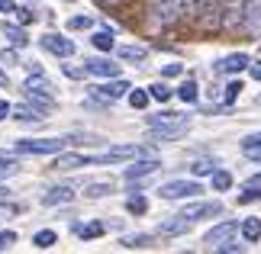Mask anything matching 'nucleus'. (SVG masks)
<instances>
[{"instance_id": "nucleus-1", "label": "nucleus", "mask_w": 261, "mask_h": 254, "mask_svg": "<svg viewBox=\"0 0 261 254\" xmlns=\"http://www.w3.org/2000/svg\"><path fill=\"white\" fill-rule=\"evenodd\" d=\"M180 19V7L177 0H152L148 4V23L152 29H168Z\"/></svg>"}, {"instance_id": "nucleus-2", "label": "nucleus", "mask_w": 261, "mask_h": 254, "mask_svg": "<svg viewBox=\"0 0 261 254\" xmlns=\"http://www.w3.org/2000/svg\"><path fill=\"white\" fill-rule=\"evenodd\" d=\"M65 148V138H23L16 142L19 155H58Z\"/></svg>"}, {"instance_id": "nucleus-3", "label": "nucleus", "mask_w": 261, "mask_h": 254, "mask_svg": "<svg viewBox=\"0 0 261 254\" xmlns=\"http://www.w3.org/2000/svg\"><path fill=\"white\" fill-rule=\"evenodd\" d=\"M158 193H162L165 200H187V196H200L203 187H200L197 180H168V184L158 187Z\"/></svg>"}, {"instance_id": "nucleus-4", "label": "nucleus", "mask_w": 261, "mask_h": 254, "mask_svg": "<svg viewBox=\"0 0 261 254\" xmlns=\"http://www.w3.org/2000/svg\"><path fill=\"white\" fill-rule=\"evenodd\" d=\"M242 4L245 0H219V29L239 33V23H242Z\"/></svg>"}, {"instance_id": "nucleus-5", "label": "nucleus", "mask_w": 261, "mask_h": 254, "mask_svg": "<svg viewBox=\"0 0 261 254\" xmlns=\"http://www.w3.org/2000/svg\"><path fill=\"white\" fill-rule=\"evenodd\" d=\"M239 33L245 36H261V0H245L242 4V23H239Z\"/></svg>"}, {"instance_id": "nucleus-6", "label": "nucleus", "mask_w": 261, "mask_h": 254, "mask_svg": "<svg viewBox=\"0 0 261 254\" xmlns=\"http://www.w3.org/2000/svg\"><path fill=\"white\" fill-rule=\"evenodd\" d=\"M223 212V203L219 200H200V203H190V206H184L177 212V216H184L187 222H197V219H213Z\"/></svg>"}, {"instance_id": "nucleus-7", "label": "nucleus", "mask_w": 261, "mask_h": 254, "mask_svg": "<svg viewBox=\"0 0 261 254\" xmlns=\"http://www.w3.org/2000/svg\"><path fill=\"white\" fill-rule=\"evenodd\" d=\"M197 23L206 33H216L219 29V0H197Z\"/></svg>"}, {"instance_id": "nucleus-8", "label": "nucleus", "mask_w": 261, "mask_h": 254, "mask_svg": "<svg viewBox=\"0 0 261 254\" xmlns=\"http://www.w3.org/2000/svg\"><path fill=\"white\" fill-rule=\"evenodd\" d=\"M142 148L139 145H116L103 151V155H90V164H116V161H129V158H139Z\"/></svg>"}, {"instance_id": "nucleus-9", "label": "nucleus", "mask_w": 261, "mask_h": 254, "mask_svg": "<svg viewBox=\"0 0 261 254\" xmlns=\"http://www.w3.org/2000/svg\"><path fill=\"white\" fill-rule=\"evenodd\" d=\"M23 90H26V97H45V100H55V94H52V90H55V87H52V80H48L39 68L23 80Z\"/></svg>"}, {"instance_id": "nucleus-10", "label": "nucleus", "mask_w": 261, "mask_h": 254, "mask_svg": "<svg viewBox=\"0 0 261 254\" xmlns=\"http://www.w3.org/2000/svg\"><path fill=\"white\" fill-rule=\"evenodd\" d=\"M39 45H42L45 52L58 55V58H71L74 55V42H71V39H65V36H58V33H45L42 39H39Z\"/></svg>"}, {"instance_id": "nucleus-11", "label": "nucleus", "mask_w": 261, "mask_h": 254, "mask_svg": "<svg viewBox=\"0 0 261 254\" xmlns=\"http://www.w3.org/2000/svg\"><path fill=\"white\" fill-rule=\"evenodd\" d=\"M236 232H239V222H236V219H223L219 225H213V229L206 232L203 241H206L210 248H216V245H223V241H232Z\"/></svg>"}, {"instance_id": "nucleus-12", "label": "nucleus", "mask_w": 261, "mask_h": 254, "mask_svg": "<svg viewBox=\"0 0 261 254\" xmlns=\"http://www.w3.org/2000/svg\"><path fill=\"white\" fill-rule=\"evenodd\" d=\"M129 80H119V77H113L110 84H100V87H94V97L97 100H107V103H113V100H119V97H126L129 94Z\"/></svg>"}, {"instance_id": "nucleus-13", "label": "nucleus", "mask_w": 261, "mask_h": 254, "mask_svg": "<svg viewBox=\"0 0 261 254\" xmlns=\"http://www.w3.org/2000/svg\"><path fill=\"white\" fill-rule=\"evenodd\" d=\"M248 62H252L248 55L236 52V55H226V58H219V62L213 65V71H216V74H239V71H245V68H248Z\"/></svg>"}, {"instance_id": "nucleus-14", "label": "nucleus", "mask_w": 261, "mask_h": 254, "mask_svg": "<svg viewBox=\"0 0 261 254\" xmlns=\"http://www.w3.org/2000/svg\"><path fill=\"white\" fill-rule=\"evenodd\" d=\"M84 71L94 77H119V65H113L110 58H87Z\"/></svg>"}, {"instance_id": "nucleus-15", "label": "nucleus", "mask_w": 261, "mask_h": 254, "mask_svg": "<svg viewBox=\"0 0 261 254\" xmlns=\"http://www.w3.org/2000/svg\"><path fill=\"white\" fill-rule=\"evenodd\" d=\"M187 129H190V119L174 123V126H158V129H152V138L155 142H174V138H184Z\"/></svg>"}, {"instance_id": "nucleus-16", "label": "nucleus", "mask_w": 261, "mask_h": 254, "mask_svg": "<svg viewBox=\"0 0 261 254\" xmlns=\"http://www.w3.org/2000/svg\"><path fill=\"white\" fill-rule=\"evenodd\" d=\"M87 164H90V155H77V151H71V155L58 151V158L52 161L55 171H77V167H87Z\"/></svg>"}, {"instance_id": "nucleus-17", "label": "nucleus", "mask_w": 261, "mask_h": 254, "mask_svg": "<svg viewBox=\"0 0 261 254\" xmlns=\"http://www.w3.org/2000/svg\"><path fill=\"white\" fill-rule=\"evenodd\" d=\"M158 167H162V164H158V158H145V161H136L133 167H126V171H123V177H126V180H139V177L155 174Z\"/></svg>"}, {"instance_id": "nucleus-18", "label": "nucleus", "mask_w": 261, "mask_h": 254, "mask_svg": "<svg viewBox=\"0 0 261 254\" xmlns=\"http://www.w3.org/2000/svg\"><path fill=\"white\" fill-rule=\"evenodd\" d=\"M10 116L19 119V123H42V119H45V109H39L36 103L33 106L23 103V106H10Z\"/></svg>"}, {"instance_id": "nucleus-19", "label": "nucleus", "mask_w": 261, "mask_h": 254, "mask_svg": "<svg viewBox=\"0 0 261 254\" xmlns=\"http://www.w3.org/2000/svg\"><path fill=\"white\" fill-rule=\"evenodd\" d=\"M74 190L71 187H48L42 193V206H62V203H71Z\"/></svg>"}, {"instance_id": "nucleus-20", "label": "nucleus", "mask_w": 261, "mask_h": 254, "mask_svg": "<svg viewBox=\"0 0 261 254\" xmlns=\"http://www.w3.org/2000/svg\"><path fill=\"white\" fill-rule=\"evenodd\" d=\"M4 39L13 48H23L29 42V36H26V29L23 26H16V23H10V19H4Z\"/></svg>"}, {"instance_id": "nucleus-21", "label": "nucleus", "mask_w": 261, "mask_h": 254, "mask_svg": "<svg viewBox=\"0 0 261 254\" xmlns=\"http://www.w3.org/2000/svg\"><path fill=\"white\" fill-rule=\"evenodd\" d=\"M239 232H242V238L248 241V245H255V241H261V219H258V216L245 219L242 225H239Z\"/></svg>"}, {"instance_id": "nucleus-22", "label": "nucleus", "mask_w": 261, "mask_h": 254, "mask_svg": "<svg viewBox=\"0 0 261 254\" xmlns=\"http://www.w3.org/2000/svg\"><path fill=\"white\" fill-rule=\"evenodd\" d=\"M184 113H155V116H148V129H158V126H174V123H184Z\"/></svg>"}, {"instance_id": "nucleus-23", "label": "nucleus", "mask_w": 261, "mask_h": 254, "mask_svg": "<svg viewBox=\"0 0 261 254\" xmlns=\"http://www.w3.org/2000/svg\"><path fill=\"white\" fill-rule=\"evenodd\" d=\"M116 52H119L123 62H145V58H148V48L145 45H119Z\"/></svg>"}, {"instance_id": "nucleus-24", "label": "nucleus", "mask_w": 261, "mask_h": 254, "mask_svg": "<svg viewBox=\"0 0 261 254\" xmlns=\"http://www.w3.org/2000/svg\"><path fill=\"white\" fill-rule=\"evenodd\" d=\"M103 232H107L103 222H87V225H84V222H77V225H74V235L77 238H100Z\"/></svg>"}, {"instance_id": "nucleus-25", "label": "nucleus", "mask_w": 261, "mask_h": 254, "mask_svg": "<svg viewBox=\"0 0 261 254\" xmlns=\"http://www.w3.org/2000/svg\"><path fill=\"white\" fill-rule=\"evenodd\" d=\"M119 245H123V248H152L155 235H145V232H139V235H123Z\"/></svg>"}, {"instance_id": "nucleus-26", "label": "nucleus", "mask_w": 261, "mask_h": 254, "mask_svg": "<svg viewBox=\"0 0 261 254\" xmlns=\"http://www.w3.org/2000/svg\"><path fill=\"white\" fill-rule=\"evenodd\" d=\"M177 97L184 100V103H197V97H200V87H197V80H194V77H187L184 84L177 87Z\"/></svg>"}, {"instance_id": "nucleus-27", "label": "nucleus", "mask_w": 261, "mask_h": 254, "mask_svg": "<svg viewBox=\"0 0 261 254\" xmlns=\"http://www.w3.org/2000/svg\"><path fill=\"white\" fill-rule=\"evenodd\" d=\"M190 229V222L184 216H174V222H162V235H184Z\"/></svg>"}, {"instance_id": "nucleus-28", "label": "nucleus", "mask_w": 261, "mask_h": 254, "mask_svg": "<svg viewBox=\"0 0 261 254\" xmlns=\"http://www.w3.org/2000/svg\"><path fill=\"white\" fill-rule=\"evenodd\" d=\"M90 42H94V48H100V52H110V48L116 45L110 29H100V33H94V39H90Z\"/></svg>"}, {"instance_id": "nucleus-29", "label": "nucleus", "mask_w": 261, "mask_h": 254, "mask_svg": "<svg viewBox=\"0 0 261 254\" xmlns=\"http://www.w3.org/2000/svg\"><path fill=\"white\" fill-rule=\"evenodd\" d=\"M126 209L133 212V216H142V212H148V200L142 196V193H133V196L126 200Z\"/></svg>"}, {"instance_id": "nucleus-30", "label": "nucleus", "mask_w": 261, "mask_h": 254, "mask_svg": "<svg viewBox=\"0 0 261 254\" xmlns=\"http://www.w3.org/2000/svg\"><path fill=\"white\" fill-rule=\"evenodd\" d=\"M55 241H58V235H55L52 229H42V232H36V235H33V245L36 248H52Z\"/></svg>"}, {"instance_id": "nucleus-31", "label": "nucleus", "mask_w": 261, "mask_h": 254, "mask_svg": "<svg viewBox=\"0 0 261 254\" xmlns=\"http://www.w3.org/2000/svg\"><path fill=\"white\" fill-rule=\"evenodd\" d=\"M129 106H133V109H145L148 106V90H133V87H129Z\"/></svg>"}, {"instance_id": "nucleus-32", "label": "nucleus", "mask_w": 261, "mask_h": 254, "mask_svg": "<svg viewBox=\"0 0 261 254\" xmlns=\"http://www.w3.org/2000/svg\"><path fill=\"white\" fill-rule=\"evenodd\" d=\"M229 187H232V174H229V171H213V190H219V193H223V190H229Z\"/></svg>"}, {"instance_id": "nucleus-33", "label": "nucleus", "mask_w": 261, "mask_h": 254, "mask_svg": "<svg viewBox=\"0 0 261 254\" xmlns=\"http://www.w3.org/2000/svg\"><path fill=\"white\" fill-rule=\"evenodd\" d=\"M110 193H113V184H87L84 196H90V200H100V196H110Z\"/></svg>"}, {"instance_id": "nucleus-34", "label": "nucleus", "mask_w": 261, "mask_h": 254, "mask_svg": "<svg viewBox=\"0 0 261 254\" xmlns=\"http://www.w3.org/2000/svg\"><path fill=\"white\" fill-rule=\"evenodd\" d=\"M148 97L158 100V103H165V100H171V87H168V84H152V87H148Z\"/></svg>"}, {"instance_id": "nucleus-35", "label": "nucleus", "mask_w": 261, "mask_h": 254, "mask_svg": "<svg viewBox=\"0 0 261 254\" xmlns=\"http://www.w3.org/2000/svg\"><path fill=\"white\" fill-rule=\"evenodd\" d=\"M190 171H194V177H206V174H213V171H216V161H194V167H190Z\"/></svg>"}, {"instance_id": "nucleus-36", "label": "nucleus", "mask_w": 261, "mask_h": 254, "mask_svg": "<svg viewBox=\"0 0 261 254\" xmlns=\"http://www.w3.org/2000/svg\"><path fill=\"white\" fill-rule=\"evenodd\" d=\"M239 94H242V84H239V80H232V84H226V94H223V103H226V106H232Z\"/></svg>"}, {"instance_id": "nucleus-37", "label": "nucleus", "mask_w": 261, "mask_h": 254, "mask_svg": "<svg viewBox=\"0 0 261 254\" xmlns=\"http://www.w3.org/2000/svg\"><path fill=\"white\" fill-rule=\"evenodd\" d=\"M239 203H261V187H248L245 184V190L239 193Z\"/></svg>"}, {"instance_id": "nucleus-38", "label": "nucleus", "mask_w": 261, "mask_h": 254, "mask_svg": "<svg viewBox=\"0 0 261 254\" xmlns=\"http://www.w3.org/2000/svg\"><path fill=\"white\" fill-rule=\"evenodd\" d=\"M90 26H94L90 16H71V19H68V29H90Z\"/></svg>"}, {"instance_id": "nucleus-39", "label": "nucleus", "mask_w": 261, "mask_h": 254, "mask_svg": "<svg viewBox=\"0 0 261 254\" xmlns=\"http://www.w3.org/2000/svg\"><path fill=\"white\" fill-rule=\"evenodd\" d=\"M16 245V232H0V251H10Z\"/></svg>"}, {"instance_id": "nucleus-40", "label": "nucleus", "mask_w": 261, "mask_h": 254, "mask_svg": "<svg viewBox=\"0 0 261 254\" xmlns=\"http://www.w3.org/2000/svg\"><path fill=\"white\" fill-rule=\"evenodd\" d=\"M62 71H65V77H71V80H81V77L87 74V71H84V68H74V65H65Z\"/></svg>"}, {"instance_id": "nucleus-41", "label": "nucleus", "mask_w": 261, "mask_h": 254, "mask_svg": "<svg viewBox=\"0 0 261 254\" xmlns=\"http://www.w3.org/2000/svg\"><path fill=\"white\" fill-rule=\"evenodd\" d=\"M162 74H165V77H177V74H184V65H177V62H174V65H165Z\"/></svg>"}, {"instance_id": "nucleus-42", "label": "nucleus", "mask_w": 261, "mask_h": 254, "mask_svg": "<svg viewBox=\"0 0 261 254\" xmlns=\"http://www.w3.org/2000/svg\"><path fill=\"white\" fill-rule=\"evenodd\" d=\"M13 13L19 16V26H26V23H33V19H36V16H33V10H19V7H16Z\"/></svg>"}, {"instance_id": "nucleus-43", "label": "nucleus", "mask_w": 261, "mask_h": 254, "mask_svg": "<svg viewBox=\"0 0 261 254\" xmlns=\"http://www.w3.org/2000/svg\"><path fill=\"white\" fill-rule=\"evenodd\" d=\"M255 145H261V132H252V135L242 138V148H255Z\"/></svg>"}, {"instance_id": "nucleus-44", "label": "nucleus", "mask_w": 261, "mask_h": 254, "mask_svg": "<svg viewBox=\"0 0 261 254\" xmlns=\"http://www.w3.org/2000/svg\"><path fill=\"white\" fill-rule=\"evenodd\" d=\"M13 212H16V206H7V203L0 200V222H4V219H10Z\"/></svg>"}, {"instance_id": "nucleus-45", "label": "nucleus", "mask_w": 261, "mask_h": 254, "mask_svg": "<svg viewBox=\"0 0 261 254\" xmlns=\"http://www.w3.org/2000/svg\"><path fill=\"white\" fill-rule=\"evenodd\" d=\"M242 151H245L252 161H258V164H261V145H255V148H242Z\"/></svg>"}, {"instance_id": "nucleus-46", "label": "nucleus", "mask_w": 261, "mask_h": 254, "mask_svg": "<svg viewBox=\"0 0 261 254\" xmlns=\"http://www.w3.org/2000/svg\"><path fill=\"white\" fill-rule=\"evenodd\" d=\"M248 71H252L255 80H261V62H248Z\"/></svg>"}, {"instance_id": "nucleus-47", "label": "nucleus", "mask_w": 261, "mask_h": 254, "mask_svg": "<svg viewBox=\"0 0 261 254\" xmlns=\"http://www.w3.org/2000/svg\"><path fill=\"white\" fill-rule=\"evenodd\" d=\"M13 10H16L13 0H0V13H13Z\"/></svg>"}, {"instance_id": "nucleus-48", "label": "nucleus", "mask_w": 261, "mask_h": 254, "mask_svg": "<svg viewBox=\"0 0 261 254\" xmlns=\"http://www.w3.org/2000/svg\"><path fill=\"white\" fill-rule=\"evenodd\" d=\"M7 116H10V103H7V100H0V123H4Z\"/></svg>"}, {"instance_id": "nucleus-49", "label": "nucleus", "mask_w": 261, "mask_h": 254, "mask_svg": "<svg viewBox=\"0 0 261 254\" xmlns=\"http://www.w3.org/2000/svg\"><path fill=\"white\" fill-rule=\"evenodd\" d=\"M100 7H119V4H126V0H97Z\"/></svg>"}, {"instance_id": "nucleus-50", "label": "nucleus", "mask_w": 261, "mask_h": 254, "mask_svg": "<svg viewBox=\"0 0 261 254\" xmlns=\"http://www.w3.org/2000/svg\"><path fill=\"white\" fill-rule=\"evenodd\" d=\"M248 187H261V174H252V177H248Z\"/></svg>"}, {"instance_id": "nucleus-51", "label": "nucleus", "mask_w": 261, "mask_h": 254, "mask_svg": "<svg viewBox=\"0 0 261 254\" xmlns=\"http://www.w3.org/2000/svg\"><path fill=\"white\" fill-rule=\"evenodd\" d=\"M0 161H7V164H16V158H13V155H7V151H0Z\"/></svg>"}, {"instance_id": "nucleus-52", "label": "nucleus", "mask_w": 261, "mask_h": 254, "mask_svg": "<svg viewBox=\"0 0 261 254\" xmlns=\"http://www.w3.org/2000/svg\"><path fill=\"white\" fill-rule=\"evenodd\" d=\"M0 87H7V71H0Z\"/></svg>"}]
</instances>
